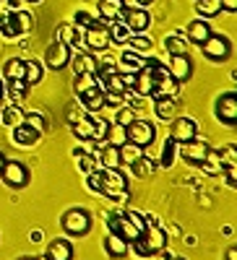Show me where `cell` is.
Wrapping results in <instances>:
<instances>
[{"instance_id":"obj_40","label":"cell","mask_w":237,"mask_h":260,"mask_svg":"<svg viewBox=\"0 0 237 260\" xmlns=\"http://www.w3.org/2000/svg\"><path fill=\"white\" fill-rule=\"evenodd\" d=\"M125 45H128V47H131L133 52H138V55H143V52H149V50H152V47H154V42H152V39H149V37H131V39H128V42H125Z\"/></svg>"},{"instance_id":"obj_45","label":"cell","mask_w":237,"mask_h":260,"mask_svg":"<svg viewBox=\"0 0 237 260\" xmlns=\"http://www.w3.org/2000/svg\"><path fill=\"white\" fill-rule=\"evenodd\" d=\"M125 216H128V221H131V224H133V226H136L138 232H146V226H149V221L143 219V216H141L138 211H128Z\"/></svg>"},{"instance_id":"obj_39","label":"cell","mask_w":237,"mask_h":260,"mask_svg":"<svg viewBox=\"0 0 237 260\" xmlns=\"http://www.w3.org/2000/svg\"><path fill=\"white\" fill-rule=\"evenodd\" d=\"M164 47L169 55H188V42L180 37H167L164 39Z\"/></svg>"},{"instance_id":"obj_41","label":"cell","mask_w":237,"mask_h":260,"mask_svg":"<svg viewBox=\"0 0 237 260\" xmlns=\"http://www.w3.org/2000/svg\"><path fill=\"white\" fill-rule=\"evenodd\" d=\"M26 91H29L26 81H21V78H16V81H8V94H11V99H13V102H21V99L26 96Z\"/></svg>"},{"instance_id":"obj_4","label":"cell","mask_w":237,"mask_h":260,"mask_svg":"<svg viewBox=\"0 0 237 260\" xmlns=\"http://www.w3.org/2000/svg\"><path fill=\"white\" fill-rule=\"evenodd\" d=\"M107 229H110V232H117L123 240H128L131 245L143 234V232H138L131 221H128L125 213H107Z\"/></svg>"},{"instance_id":"obj_11","label":"cell","mask_w":237,"mask_h":260,"mask_svg":"<svg viewBox=\"0 0 237 260\" xmlns=\"http://www.w3.org/2000/svg\"><path fill=\"white\" fill-rule=\"evenodd\" d=\"M110 45V31H107L104 21H94V24L86 29V47L89 50H107Z\"/></svg>"},{"instance_id":"obj_16","label":"cell","mask_w":237,"mask_h":260,"mask_svg":"<svg viewBox=\"0 0 237 260\" xmlns=\"http://www.w3.org/2000/svg\"><path fill=\"white\" fill-rule=\"evenodd\" d=\"M180 89H177V81L172 78L169 73H162L154 78V89H152V96L159 99V96H175Z\"/></svg>"},{"instance_id":"obj_53","label":"cell","mask_w":237,"mask_h":260,"mask_svg":"<svg viewBox=\"0 0 237 260\" xmlns=\"http://www.w3.org/2000/svg\"><path fill=\"white\" fill-rule=\"evenodd\" d=\"M37 260H52V257H47V255H42V257H37Z\"/></svg>"},{"instance_id":"obj_33","label":"cell","mask_w":237,"mask_h":260,"mask_svg":"<svg viewBox=\"0 0 237 260\" xmlns=\"http://www.w3.org/2000/svg\"><path fill=\"white\" fill-rule=\"evenodd\" d=\"M196 11L201 16H206V18H214L217 13H222V0H198Z\"/></svg>"},{"instance_id":"obj_34","label":"cell","mask_w":237,"mask_h":260,"mask_svg":"<svg viewBox=\"0 0 237 260\" xmlns=\"http://www.w3.org/2000/svg\"><path fill=\"white\" fill-rule=\"evenodd\" d=\"M92 86H99V83H97V73H78V76H76V83H73L76 94L89 91Z\"/></svg>"},{"instance_id":"obj_49","label":"cell","mask_w":237,"mask_h":260,"mask_svg":"<svg viewBox=\"0 0 237 260\" xmlns=\"http://www.w3.org/2000/svg\"><path fill=\"white\" fill-rule=\"evenodd\" d=\"M227 260H237V247H234V245L227 250Z\"/></svg>"},{"instance_id":"obj_30","label":"cell","mask_w":237,"mask_h":260,"mask_svg":"<svg viewBox=\"0 0 237 260\" xmlns=\"http://www.w3.org/2000/svg\"><path fill=\"white\" fill-rule=\"evenodd\" d=\"M104 138H107V143H110V146H117L120 148L123 143H128V130L123 125H117V122L115 125H107V136Z\"/></svg>"},{"instance_id":"obj_12","label":"cell","mask_w":237,"mask_h":260,"mask_svg":"<svg viewBox=\"0 0 237 260\" xmlns=\"http://www.w3.org/2000/svg\"><path fill=\"white\" fill-rule=\"evenodd\" d=\"M169 76L175 78L177 83L180 81H188L190 76H193V62H190V57L188 55H172V60H169Z\"/></svg>"},{"instance_id":"obj_26","label":"cell","mask_w":237,"mask_h":260,"mask_svg":"<svg viewBox=\"0 0 237 260\" xmlns=\"http://www.w3.org/2000/svg\"><path fill=\"white\" fill-rule=\"evenodd\" d=\"M107 31H110V42H115V45H125V42L133 37V31L128 29V24L120 18L112 21V26H107Z\"/></svg>"},{"instance_id":"obj_14","label":"cell","mask_w":237,"mask_h":260,"mask_svg":"<svg viewBox=\"0 0 237 260\" xmlns=\"http://www.w3.org/2000/svg\"><path fill=\"white\" fill-rule=\"evenodd\" d=\"M123 16H125V24H128L131 31H143V29H149V24H152V16H149L146 8H131V11L125 8Z\"/></svg>"},{"instance_id":"obj_46","label":"cell","mask_w":237,"mask_h":260,"mask_svg":"<svg viewBox=\"0 0 237 260\" xmlns=\"http://www.w3.org/2000/svg\"><path fill=\"white\" fill-rule=\"evenodd\" d=\"M76 24H78V26H86V29H89V26L94 24V18H92L89 13H86V11H78V13H76Z\"/></svg>"},{"instance_id":"obj_24","label":"cell","mask_w":237,"mask_h":260,"mask_svg":"<svg viewBox=\"0 0 237 260\" xmlns=\"http://www.w3.org/2000/svg\"><path fill=\"white\" fill-rule=\"evenodd\" d=\"M97 159H99L102 167H107V169H120V148L107 143L102 151H97Z\"/></svg>"},{"instance_id":"obj_29","label":"cell","mask_w":237,"mask_h":260,"mask_svg":"<svg viewBox=\"0 0 237 260\" xmlns=\"http://www.w3.org/2000/svg\"><path fill=\"white\" fill-rule=\"evenodd\" d=\"M42 76H45V71H42V62H37V60H26V62H24V81H26V86L39 83Z\"/></svg>"},{"instance_id":"obj_2","label":"cell","mask_w":237,"mask_h":260,"mask_svg":"<svg viewBox=\"0 0 237 260\" xmlns=\"http://www.w3.org/2000/svg\"><path fill=\"white\" fill-rule=\"evenodd\" d=\"M136 245V250H138V255H154V252H162L164 247H167V234L159 229V226H154V224H149L146 226V232L138 237V240L133 242Z\"/></svg>"},{"instance_id":"obj_3","label":"cell","mask_w":237,"mask_h":260,"mask_svg":"<svg viewBox=\"0 0 237 260\" xmlns=\"http://www.w3.org/2000/svg\"><path fill=\"white\" fill-rule=\"evenodd\" d=\"M63 229L68 234L78 237V234H86L92 229V213L83 211V208H71L66 216H63Z\"/></svg>"},{"instance_id":"obj_42","label":"cell","mask_w":237,"mask_h":260,"mask_svg":"<svg viewBox=\"0 0 237 260\" xmlns=\"http://www.w3.org/2000/svg\"><path fill=\"white\" fill-rule=\"evenodd\" d=\"M172 161H175V141L167 138L164 141V148H162V167H172Z\"/></svg>"},{"instance_id":"obj_25","label":"cell","mask_w":237,"mask_h":260,"mask_svg":"<svg viewBox=\"0 0 237 260\" xmlns=\"http://www.w3.org/2000/svg\"><path fill=\"white\" fill-rule=\"evenodd\" d=\"M47 257H52V260H73V245L68 240H55L47 250Z\"/></svg>"},{"instance_id":"obj_36","label":"cell","mask_w":237,"mask_h":260,"mask_svg":"<svg viewBox=\"0 0 237 260\" xmlns=\"http://www.w3.org/2000/svg\"><path fill=\"white\" fill-rule=\"evenodd\" d=\"M131 169H133V175H136V177H141V180H146V177H152V175H154V164L149 161L146 156H141L138 161H133V164H131Z\"/></svg>"},{"instance_id":"obj_44","label":"cell","mask_w":237,"mask_h":260,"mask_svg":"<svg viewBox=\"0 0 237 260\" xmlns=\"http://www.w3.org/2000/svg\"><path fill=\"white\" fill-rule=\"evenodd\" d=\"M136 120V112H133V107H120L117 110V125H123V127H128Z\"/></svg>"},{"instance_id":"obj_31","label":"cell","mask_w":237,"mask_h":260,"mask_svg":"<svg viewBox=\"0 0 237 260\" xmlns=\"http://www.w3.org/2000/svg\"><path fill=\"white\" fill-rule=\"evenodd\" d=\"M3 73H6V78H8V81H16V78L24 81V60H21V57H11V60L6 62Z\"/></svg>"},{"instance_id":"obj_37","label":"cell","mask_w":237,"mask_h":260,"mask_svg":"<svg viewBox=\"0 0 237 260\" xmlns=\"http://www.w3.org/2000/svg\"><path fill=\"white\" fill-rule=\"evenodd\" d=\"M0 120H3V125H13L16 127L18 122H24V112L13 104V107H6V110L0 112Z\"/></svg>"},{"instance_id":"obj_13","label":"cell","mask_w":237,"mask_h":260,"mask_svg":"<svg viewBox=\"0 0 237 260\" xmlns=\"http://www.w3.org/2000/svg\"><path fill=\"white\" fill-rule=\"evenodd\" d=\"M71 62V47L63 45V42H55V45L47 50V65L52 71H60Z\"/></svg>"},{"instance_id":"obj_7","label":"cell","mask_w":237,"mask_h":260,"mask_svg":"<svg viewBox=\"0 0 237 260\" xmlns=\"http://www.w3.org/2000/svg\"><path fill=\"white\" fill-rule=\"evenodd\" d=\"M180 154H183V159H185L188 164H203V161L211 156V148H209V143H206V141L193 138V141L183 143Z\"/></svg>"},{"instance_id":"obj_19","label":"cell","mask_w":237,"mask_h":260,"mask_svg":"<svg viewBox=\"0 0 237 260\" xmlns=\"http://www.w3.org/2000/svg\"><path fill=\"white\" fill-rule=\"evenodd\" d=\"M78 96H81L83 107H86L89 112H99L102 107L107 104V102H104V91L99 89V86H92L89 91H83V94H78Z\"/></svg>"},{"instance_id":"obj_22","label":"cell","mask_w":237,"mask_h":260,"mask_svg":"<svg viewBox=\"0 0 237 260\" xmlns=\"http://www.w3.org/2000/svg\"><path fill=\"white\" fill-rule=\"evenodd\" d=\"M131 89L138 94V96H152V89H154V76L149 71H138L136 78H133V86Z\"/></svg>"},{"instance_id":"obj_5","label":"cell","mask_w":237,"mask_h":260,"mask_svg":"<svg viewBox=\"0 0 237 260\" xmlns=\"http://www.w3.org/2000/svg\"><path fill=\"white\" fill-rule=\"evenodd\" d=\"M128 130V141L131 143H136V146H149L154 138H157V130H154V125L152 122H146V120H133L131 125L125 127Z\"/></svg>"},{"instance_id":"obj_15","label":"cell","mask_w":237,"mask_h":260,"mask_svg":"<svg viewBox=\"0 0 237 260\" xmlns=\"http://www.w3.org/2000/svg\"><path fill=\"white\" fill-rule=\"evenodd\" d=\"M123 13H125L123 0H99V16L104 24H112V21L123 18Z\"/></svg>"},{"instance_id":"obj_27","label":"cell","mask_w":237,"mask_h":260,"mask_svg":"<svg viewBox=\"0 0 237 260\" xmlns=\"http://www.w3.org/2000/svg\"><path fill=\"white\" fill-rule=\"evenodd\" d=\"M141 156H143V148H141V146H136V143H131V141L120 146V164H128V167H131V164L138 161Z\"/></svg>"},{"instance_id":"obj_56","label":"cell","mask_w":237,"mask_h":260,"mask_svg":"<svg viewBox=\"0 0 237 260\" xmlns=\"http://www.w3.org/2000/svg\"><path fill=\"white\" fill-rule=\"evenodd\" d=\"M175 260H183V257H175Z\"/></svg>"},{"instance_id":"obj_43","label":"cell","mask_w":237,"mask_h":260,"mask_svg":"<svg viewBox=\"0 0 237 260\" xmlns=\"http://www.w3.org/2000/svg\"><path fill=\"white\" fill-rule=\"evenodd\" d=\"M24 122H26V125H32L34 130H39V133H45V130H47V120L42 117V115H37V112L24 115Z\"/></svg>"},{"instance_id":"obj_9","label":"cell","mask_w":237,"mask_h":260,"mask_svg":"<svg viewBox=\"0 0 237 260\" xmlns=\"http://www.w3.org/2000/svg\"><path fill=\"white\" fill-rule=\"evenodd\" d=\"M0 172H3V180H6L11 187H24V185H29V169L21 164V161H6Z\"/></svg>"},{"instance_id":"obj_54","label":"cell","mask_w":237,"mask_h":260,"mask_svg":"<svg viewBox=\"0 0 237 260\" xmlns=\"http://www.w3.org/2000/svg\"><path fill=\"white\" fill-rule=\"evenodd\" d=\"M18 260H32V257H18Z\"/></svg>"},{"instance_id":"obj_17","label":"cell","mask_w":237,"mask_h":260,"mask_svg":"<svg viewBox=\"0 0 237 260\" xmlns=\"http://www.w3.org/2000/svg\"><path fill=\"white\" fill-rule=\"evenodd\" d=\"M104 247H107V255L117 260V257H125V255H128V247H131V242L123 240L117 232H110V234L104 237Z\"/></svg>"},{"instance_id":"obj_21","label":"cell","mask_w":237,"mask_h":260,"mask_svg":"<svg viewBox=\"0 0 237 260\" xmlns=\"http://www.w3.org/2000/svg\"><path fill=\"white\" fill-rule=\"evenodd\" d=\"M185 34H188V39L190 42H196V45H203V42L211 37V26L206 24V21H190L188 24V29H185Z\"/></svg>"},{"instance_id":"obj_48","label":"cell","mask_w":237,"mask_h":260,"mask_svg":"<svg viewBox=\"0 0 237 260\" xmlns=\"http://www.w3.org/2000/svg\"><path fill=\"white\" fill-rule=\"evenodd\" d=\"M222 11L234 13V11H237V0H222Z\"/></svg>"},{"instance_id":"obj_32","label":"cell","mask_w":237,"mask_h":260,"mask_svg":"<svg viewBox=\"0 0 237 260\" xmlns=\"http://www.w3.org/2000/svg\"><path fill=\"white\" fill-rule=\"evenodd\" d=\"M0 31H3L6 37H18V26H16V16L13 11H3V16H0Z\"/></svg>"},{"instance_id":"obj_51","label":"cell","mask_w":237,"mask_h":260,"mask_svg":"<svg viewBox=\"0 0 237 260\" xmlns=\"http://www.w3.org/2000/svg\"><path fill=\"white\" fill-rule=\"evenodd\" d=\"M3 164H6V156H3V154H0V169H3Z\"/></svg>"},{"instance_id":"obj_18","label":"cell","mask_w":237,"mask_h":260,"mask_svg":"<svg viewBox=\"0 0 237 260\" xmlns=\"http://www.w3.org/2000/svg\"><path fill=\"white\" fill-rule=\"evenodd\" d=\"M39 130H34L32 125H26V122H18L16 127H13V141L18 143V146H34L37 141H39Z\"/></svg>"},{"instance_id":"obj_23","label":"cell","mask_w":237,"mask_h":260,"mask_svg":"<svg viewBox=\"0 0 237 260\" xmlns=\"http://www.w3.org/2000/svg\"><path fill=\"white\" fill-rule=\"evenodd\" d=\"M154 112H157L159 120L169 122L172 117H175V112H177V104H175L172 96H159V99H154Z\"/></svg>"},{"instance_id":"obj_28","label":"cell","mask_w":237,"mask_h":260,"mask_svg":"<svg viewBox=\"0 0 237 260\" xmlns=\"http://www.w3.org/2000/svg\"><path fill=\"white\" fill-rule=\"evenodd\" d=\"M73 68H76V73H97L99 71V62H97V57L92 52H83V55L76 57Z\"/></svg>"},{"instance_id":"obj_6","label":"cell","mask_w":237,"mask_h":260,"mask_svg":"<svg viewBox=\"0 0 237 260\" xmlns=\"http://www.w3.org/2000/svg\"><path fill=\"white\" fill-rule=\"evenodd\" d=\"M198 133V125L190 117H172V127H169V138L175 143H188Z\"/></svg>"},{"instance_id":"obj_35","label":"cell","mask_w":237,"mask_h":260,"mask_svg":"<svg viewBox=\"0 0 237 260\" xmlns=\"http://www.w3.org/2000/svg\"><path fill=\"white\" fill-rule=\"evenodd\" d=\"M57 42H63V45L73 47L76 42H78V29H76V26H71V24H63V26L57 29Z\"/></svg>"},{"instance_id":"obj_8","label":"cell","mask_w":237,"mask_h":260,"mask_svg":"<svg viewBox=\"0 0 237 260\" xmlns=\"http://www.w3.org/2000/svg\"><path fill=\"white\" fill-rule=\"evenodd\" d=\"M203 55L209 57V60H227L229 57V39L227 37H219V34H211L206 42H203Z\"/></svg>"},{"instance_id":"obj_52","label":"cell","mask_w":237,"mask_h":260,"mask_svg":"<svg viewBox=\"0 0 237 260\" xmlns=\"http://www.w3.org/2000/svg\"><path fill=\"white\" fill-rule=\"evenodd\" d=\"M3 94H6V91H3V81H0V99H3Z\"/></svg>"},{"instance_id":"obj_50","label":"cell","mask_w":237,"mask_h":260,"mask_svg":"<svg viewBox=\"0 0 237 260\" xmlns=\"http://www.w3.org/2000/svg\"><path fill=\"white\" fill-rule=\"evenodd\" d=\"M154 0H138V6H152Z\"/></svg>"},{"instance_id":"obj_1","label":"cell","mask_w":237,"mask_h":260,"mask_svg":"<svg viewBox=\"0 0 237 260\" xmlns=\"http://www.w3.org/2000/svg\"><path fill=\"white\" fill-rule=\"evenodd\" d=\"M102 172V180H99V192L107 195V198L112 201H120L128 195V180L120 169H99Z\"/></svg>"},{"instance_id":"obj_55","label":"cell","mask_w":237,"mask_h":260,"mask_svg":"<svg viewBox=\"0 0 237 260\" xmlns=\"http://www.w3.org/2000/svg\"><path fill=\"white\" fill-rule=\"evenodd\" d=\"M29 3H39V0H29Z\"/></svg>"},{"instance_id":"obj_47","label":"cell","mask_w":237,"mask_h":260,"mask_svg":"<svg viewBox=\"0 0 237 260\" xmlns=\"http://www.w3.org/2000/svg\"><path fill=\"white\" fill-rule=\"evenodd\" d=\"M94 159H97V156H81V169L86 172V175H89V172H94V164H97Z\"/></svg>"},{"instance_id":"obj_20","label":"cell","mask_w":237,"mask_h":260,"mask_svg":"<svg viewBox=\"0 0 237 260\" xmlns=\"http://www.w3.org/2000/svg\"><path fill=\"white\" fill-rule=\"evenodd\" d=\"M143 65H146V57L138 55V52H133V50H125L123 57H120L123 73H138V71H143Z\"/></svg>"},{"instance_id":"obj_10","label":"cell","mask_w":237,"mask_h":260,"mask_svg":"<svg viewBox=\"0 0 237 260\" xmlns=\"http://www.w3.org/2000/svg\"><path fill=\"white\" fill-rule=\"evenodd\" d=\"M217 117L224 122V125H232L237 122V94H222L217 99Z\"/></svg>"},{"instance_id":"obj_38","label":"cell","mask_w":237,"mask_h":260,"mask_svg":"<svg viewBox=\"0 0 237 260\" xmlns=\"http://www.w3.org/2000/svg\"><path fill=\"white\" fill-rule=\"evenodd\" d=\"M13 16H16L18 34H29V31H32V26H34V18H32V13H29V11H13Z\"/></svg>"}]
</instances>
